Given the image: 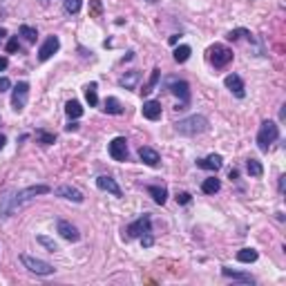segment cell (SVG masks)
I'll return each mask as SVG.
<instances>
[{"label":"cell","mask_w":286,"mask_h":286,"mask_svg":"<svg viewBox=\"0 0 286 286\" xmlns=\"http://www.w3.org/2000/svg\"><path fill=\"white\" fill-rule=\"evenodd\" d=\"M47 192H52V188L45 184L30 186V188H25V190H7V192L0 197V222H5L7 217H11L25 201L34 199L36 194H47Z\"/></svg>","instance_id":"6da1fadb"},{"label":"cell","mask_w":286,"mask_h":286,"mask_svg":"<svg viewBox=\"0 0 286 286\" xmlns=\"http://www.w3.org/2000/svg\"><path fill=\"white\" fill-rule=\"evenodd\" d=\"M175 130L184 136L204 134V132L208 130V119L201 117V114H192V117H186V119H181V121H177Z\"/></svg>","instance_id":"7a4b0ae2"},{"label":"cell","mask_w":286,"mask_h":286,"mask_svg":"<svg viewBox=\"0 0 286 286\" xmlns=\"http://www.w3.org/2000/svg\"><path fill=\"white\" fill-rule=\"evenodd\" d=\"M277 136H280V126L275 121H264L259 126V132H257V148L262 152H268L277 141Z\"/></svg>","instance_id":"3957f363"},{"label":"cell","mask_w":286,"mask_h":286,"mask_svg":"<svg viewBox=\"0 0 286 286\" xmlns=\"http://www.w3.org/2000/svg\"><path fill=\"white\" fill-rule=\"evenodd\" d=\"M152 228V217H150V213H143L139 219H134V222L130 223V226L126 228V239H136V237H141L143 233H148Z\"/></svg>","instance_id":"277c9868"},{"label":"cell","mask_w":286,"mask_h":286,"mask_svg":"<svg viewBox=\"0 0 286 286\" xmlns=\"http://www.w3.org/2000/svg\"><path fill=\"white\" fill-rule=\"evenodd\" d=\"M20 262H23V266L27 268V271L36 273V275H52V273L56 271L49 262L38 259V257H32V255H20Z\"/></svg>","instance_id":"5b68a950"},{"label":"cell","mask_w":286,"mask_h":286,"mask_svg":"<svg viewBox=\"0 0 286 286\" xmlns=\"http://www.w3.org/2000/svg\"><path fill=\"white\" fill-rule=\"evenodd\" d=\"M27 98H30V83L20 81L14 85V92H11V107L14 112H23L27 105Z\"/></svg>","instance_id":"8992f818"},{"label":"cell","mask_w":286,"mask_h":286,"mask_svg":"<svg viewBox=\"0 0 286 286\" xmlns=\"http://www.w3.org/2000/svg\"><path fill=\"white\" fill-rule=\"evenodd\" d=\"M230 61H233V49L223 47V45H213V47H210V63L217 69L226 67Z\"/></svg>","instance_id":"52a82bcc"},{"label":"cell","mask_w":286,"mask_h":286,"mask_svg":"<svg viewBox=\"0 0 286 286\" xmlns=\"http://www.w3.org/2000/svg\"><path fill=\"white\" fill-rule=\"evenodd\" d=\"M107 152H110V157L114 161H127L130 150H127L126 136H114V139L110 141V146H107Z\"/></svg>","instance_id":"ba28073f"},{"label":"cell","mask_w":286,"mask_h":286,"mask_svg":"<svg viewBox=\"0 0 286 286\" xmlns=\"http://www.w3.org/2000/svg\"><path fill=\"white\" fill-rule=\"evenodd\" d=\"M61 49V40H59V36H47L45 38V43L40 45V49H38V61H49L54 56V54L59 52Z\"/></svg>","instance_id":"9c48e42d"},{"label":"cell","mask_w":286,"mask_h":286,"mask_svg":"<svg viewBox=\"0 0 286 286\" xmlns=\"http://www.w3.org/2000/svg\"><path fill=\"white\" fill-rule=\"evenodd\" d=\"M168 90L175 94V96H179L181 105H188V101H190V85L186 81L172 78V81H170V85H168Z\"/></svg>","instance_id":"30bf717a"},{"label":"cell","mask_w":286,"mask_h":286,"mask_svg":"<svg viewBox=\"0 0 286 286\" xmlns=\"http://www.w3.org/2000/svg\"><path fill=\"white\" fill-rule=\"evenodd\" d=\"M56 230H59V235L63 239H67V242H78V239H81L78 228L74 226V223L65 222V219H59V223H56Z\"/></svg>","instance_id":"8fae6325"},{"label":"cell","mask_w":286,"mask_h":286,"mask_svg":"<svg viewBox=\"0 0 286 286\" xmlns=\"http://www.w3.org/2000/svg\"><path fill=\"white\" fill-rule=\"evenodd\" d=\"M223 85H226L230 92L235 94L237 98H244L246 96V88H244V81L237 76V74H228L226 78H223Z\"/></svg>","instance_id":"7c38bea8"},{"label":"cell","mask_w":286,"mask_h":286,"mask_svg":"<svg viewBox=\"0 0 286 286\" xmlns=\"http://www.w3.org/2000/svg\"><path fill=\"white\" fill-rule=\"evenodd\" d=\"M54 192H56V197H63V199H69V201H74V204H83V192L81 190H76L74 188V186H59V188L54 190Z\"/></svg>","instance_id":"4fadbf2b"},{"label":"cell","mask_w":286,"mask_h":286,"mask_svg":"<svg viewBox=\"0 0 286 286\" xmlns=\"http://www.w3.org/2000/svg\"><path fill=\"white\" fill-rule=\"evenodd\" d=\"M139 159L143 161L146 165H150V168H157V165L161 163L159 152H157L155 148H150V146H141L139 148Z\"/></svg>","instance_id":"5bb4252c"},{"label":"cell","mask_w":286,"mask_h":286,"mask_svg":"<svg viewBox=\"0 0 286 286\" xmlns=\"http://www.w3.org/2000/svg\"><path fill=\"white\" fill-rule=\"evenodd\" d=\"M96 186L101 190H105V192H110V194H114V197H121V188H119V184L114 179H112L110 175H101V177H96Z\"/></svg>","instance_id":"9a60e30c"},{"label":"cell","mask_w":286,"mask_h":286,"mask_svg":"<svg viewBox=\"0 0 286 286\" xmlns=\"http://www.w3.org/2000/svg\"><path fill=\"white\" fill-rule=\"evenodd\" d=\"M222 165H223V159L219 155H208L206 159H197V168L210 170V172H217Z\"/></svg>","instance_id":"2e32d148"},{"label":"cell","mask_w":286,"mask_h":286,"mask_svg":"<svg viewBox=\"0 0 286 286\" xmlns=\"http://www.w3.org/2000/svg\"><path fill=\"white\" fill-rule=\"evenodd\" d=\"M141 112H143V117H146L148 121H159L161 119V103L159 101H146L143 107H141Z\"/></svg>","instance_id":"e0dca14e"},{"label":"cell","mask_w":286,"mask_h":286,"mask_svg":"<svg viewBox=\"0 0 286 286\" xmlns=\"http://www.w3.org/2000/svg\"><path fill=\"white\" fill-rule=\"evenodd\" d=\"M222 275L228 277V280H237V282H242V284H255V277H253L251 273H237V271H230V268L223 266Z\"/></svg>","instance_id":"ac0fdd59"},{"label":"cell","mask_w":286,"mask_h":286,"mask_svg":"<svg viewBox=\"0 0 286 286\" xmlns=\"http://www.w3.org/2000/svg\"><path fill=\"white\" fill-rule=\"evenodd\" d=\"M148 194H150L152 199H155V204L163 206L165 201H168V190H165V186H148Z\"/></svg>","instance_id":"d6986e66"},{"label":"cell","mask_w":286,"mask_h":286,"mask_svg":"<svg viewBox=\"0 0 286 286\" xmlns=\"http://www.w3.org/2000/svg\"><path fill=\"white\" fill-rule=\"evenodd\" d=\"M139 78H141V74L136 72V69H132V72H126L121 78H119V85L126 88V90H134L136 83H139Z\"/></svg>","instance_id":"ffe728a7"},{"label":"cell","mask_w":286,"mask_h":286,"mask_svg":"<svg viewBox=\"0 0 286 286\" xmlns=\"http://www.w3.org/2000/svg\"><path fill=\"white\" fill-rule=\"evenodd\" d=\"M159 78H161V69L155 67L152 69V76L148 78V83L143 85V90H141V94H143V96H150V94L157 90V85H159Z\"/></svg>","instance_id":"44dd1931"},{"label":"cell","mask_w":286,"mask_h":286,"mask_svg":"<svg viewBox=\"0 0 286 286\" xmlns=\"http://www.w3.org/2000/svg\"><path fill=\"white\" fill-rule=\"evenodd\" d=\"M103 112H107V114H123V103L117 96H107L105 103H103Z\"/></svg>","instance_id":"7402d4cb"},{"label":"cell","mask_w":286,"mask_h":286,"mask_svg":"<svg viewBox=\"0 0 286 286\" xmlns=\"http://www.w3.org/2000/svg\"><path fill=\"white\" fill-rule=\"evenodd\" d=\"M257 251L255 248H242V251H237V262H242V264H253V262H257Z\"/></svg>","instance_id":"603a6c76"},{"label":"cell","mask_w":286,"mask_h":286,"mask_svg":"<svg viewBox=\"0 0 286 286\" xmlns=\"http://www.w3.org/2000/svg\"><path fill=\"white\" fill-rule=\"evenodd\" d=\"M201 190H204L206 194H215L222 190V181H219L217 177H208V179H204V184H201Z\"/></svg>","instance_id":"cb8c5ba5"},{"label":"cell","mask_w":286,"mask_h":286,"mask_svg":"<svg viewBox=\"0 0 286 286\" xmlns=\"http://www.w3.org/2000/svg\"><path fill=\"white\" fill-rule=\"evenodd\" d=\"M246 170H248V175L251 177H262L264 175V165L262 161H257V159H246Z\"/></svg>","instance_id":"d4e9b609"},{"label":"cell","mask_w":286,"mask_h":286,"mask_svg":"<svg viewBox=\"0 0 286 286\" xmlns=\"http://www.w3.org/2000/svg\"><path fill=\"white\" fill-rule=\"evenodd\" d=\"M18 34L23 36V38L27 40V43H32V45H34V43H36V38H38V32H36L34 27H32V25H20Z\"/></svg>","instance_id":"484cf974"},{"label":"cell","mask_w":286,"mask_h":286,"mask_svg":"<svg viewBox=\"0 0 286 286\" xmlns=\"http://www.w3.org/2000/svg\"><path fill=\"white\" fill-rule=\"evenodd\" d=\"M65 114H67L69 119H81L83 117V107L78 101H67V105H65Z\"/></svg>","instance_id":"4316f807"},{"label":"cell","mask_w":286,"mask_h":286,"mask_svg":"<svg viewBox=\"0 0 286 286\" xmlns=\"http://www.w3.org/2000/svg\"><path fill=\"white\" fill-rule=\"evenodd\" d=\"M190 54H192V49H190L188 45H179V47L172 52V59H175L177 63H186V61L190 59Z\"/></svg>","instance_id":"83f0119b"},{"label":"cell","mask_w":286,"mask_h":286,"mask_svg":"<svg viewBox=\"0 0 286 286\" xmlns=\"http://www.w3.org/2000/svg\"><path fill=\"white\" fill-rule=\"evenodd\" d=\"M85 98H88L90 107H96V105H98V94H96V83H90V85H85Z\"/></svg>","instance_id":"f1b7e54d"},{"label":"cell","mask_w":286,"mask_h":286,"mask_svg":"<svg viewBox=\"0 0 286 286\" xmlns=\"http://www.w3.org/2000/svg\"><path fill=\"white\" fill-rule=\"evenodd\" d=\"M36 139H38V143H43V146L56 143V134H54V132H47V130H36Z\"/></svg>","instance_id":"f546056e"},{"label":"cell","mask_w":286,"mask_h":286,"mask_svg":"<svg viewBox=\"0 0 286 286\" xmlns=\"http://www.w3.org/2000/svg\"><path fill=\"white\" fill-rule=\"evenodd\" d=\"M36 239H38V244H43V246L47 248L49 253H56V251H59V246H56V242H54V239L45 237V235H38V237H36Z\"/></svg>","instance_id":"4dcf8cb0"},{"label":"cell","mask_w":286,"mask_h":286,"mask_svg":"<svg viewBox=\"0 0 286 286\" xmlns=\"http://www.w3.org/2000/svg\"><path fill=\"white\" fill-rule=\"evenodd\" d=\"M81 11V0H65V14H78Z\"/></svg>","instance_id":"1f68e13d"},{"label":"cell","mask_w":286,"mask_h":286,"mask_svg":"<svg viewBox=\"0 0 286 286\" xmlns=\"http://www.w3.org/2000/svg\"><path fill=\"white\" fill-rule=\"evenodd\" d=\"M242 36H251V32L248 30H233V32H228L226 34V38L230 40V43H235V40H239Z\"/></svg>","instance_id":"d6a6232c"},{"label":"cell","mask_w":286,"mask_h":286,"mask_svg":"<svg viewBox=\"0 0 286 286\" xmlns=\"http://www.w3.org/2000/svg\"><path fill=\"white\" fill-rule=\"evenodd\" d=\"M18 49H20V40H18V36H11L9 43H7V52H9V54H16Z\"/></svg>","instance_id":"836d02e7"},{"label":"cell","mask_w":286,"mask_h":286,"mask_svg":"<svg viewBox=\"0 0 286 286\" xmlns=\"http://www.w3.org/2000/svg\"><path fill=\"white\" fill-rule=\"evenodd\" d=\"M190 201H192V194L190 192H177V204L186 206V204H190Z\"/></svg>","instance_id":"e575fe53"},{"label":"cell","mask_w":286,"mask_h":286,"mask_svg":"<svg viewBox=\"0 0 286 286\" xmlns=\"http://www.w3.org/2000/svg\"><path fill=\"white\" fill-rule=\"evenodd\" d=\"M141 244H143V248H150L152 244H155V237H152V235H150V230L141 235Z\"/></svg>","instance_id":"d590c367"},{"label":"cell","mask_w":286,"mask_h":286,"mask_svg":"<svg viewBox=\"0 0 286 286\" xmlns=\"http://www.w3.org/2000/svg\"><path fill=\"white\" fill-rule=\"evenodd\" d=\"M90 5H92V9H90V14H92V16H98V14H101V11H103L101 0H92Z\"/></svg>","instance_id":"8d00e7d4"},{"label":"cell","mask_w":286,"mask_h":286,"mask_svg":"<svg viewBox=\"0 0 286 286\" xmlns=\"http://www.w3.org/2000/svg\"><path fill=\"white\" fill-rule=\"evenodd\" d=\"M11 88V81L7 76H0V92H7Z\"/></svg>","instance_id":"74e56055"},{"label":"cell","mask_w":286,"mask_h":286,"mask_svg":"<svg viewBox=\"0 0 286 286\" xmlns=\"http://www.w3.org/2000/svg\"><path fill=\"white\" fill-rule=\"evenodd\" d=\"M9 67V61L5 59V56H0V72H2V69H7Z\"/></svg>","instance_id":"f35d334b"},{"label":"cell","mask_w":286,"mask_h":286,"mask_svg":"<svg viewBox=\"0 0 286 286\" xmlns=\"http://www.w3.org/2000/svg\"><path fill=\"white\" fill-rule=\"evenodd\" d=\"M65 130H67V132H76V130H78V123H76V121H72L69 126H65Z\"/></svg>","instance_id":"ab89813d"},{"label":"cell","mask_w":286,"mask_h":286,"mask_svg":"<svg viewBox=\"0 0 286 286\" xmlns=\"http://www.w3.org/2000/svg\"><path fill=\"white\" fill-rule=\"evenodd\" d=\"M5 38H7V30H5V27H0V43H2Z\"/></svg>","instance_id":"60d3db41"},{"label":"cell","mask_w":286,"mask_h":286,"mask_svg":"<svg viewBox=\"0 0 286 286\" xmlns=\"http://www.w3.org/2000/svg\"><path fill=\"white\" fill-rule=\"evenodd\" d=\"M228 177H230V179H237V177H239V172H237V170H230V172H228Z\"/></svg>","instance_id":"b9f144b4"},{"label":"cell","mask_w":286,"mask_h":286,"mask_svg":"<svg viewBox=\"0 0 286 286\" xmlns=\"http://www.w3.org/2000/svg\"><path fill=\"white\" fill-rule=\"evenodd\" d=\"M5 143H7V139H5V134H0V150L5 148Z\"/></svg>","instance_id":"7bdbcfd3"},{"label":"cell","mask_w":286,"mask_h":286,"mask_svg":"<svg viewBox=\"0 0 286 286\" xmlns=\"http://www.w3.org/2000/svg\"><path fill=\"white\" fill-rule=\"evenodd\" d=\"M148 2H152V5H155V2H157V0H148Z\"/></svg>","instance_id":"ee69618b"}]
</instances>
